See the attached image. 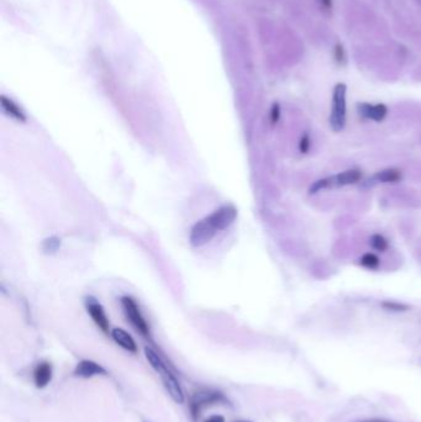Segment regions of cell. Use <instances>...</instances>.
<instances>
[{"instance_id":"6da1fadb","label":"cell","mask_w":421,"mask_h":422,"mask_svg":"<svg viewBox=\"0 0 421 422\" xmlns=\"http://www.w3.org/2000/svg\"><path fill=\"white\" fill-rule=\"evenodd\" d=\"M145 355L149 361L150 366H151L156 372L158 373V375L161 376L162 383H163L164 388L170 394V396L172 397V400L177 404H183L184 403V393H183V389L180 387L178 379L172 374L170 369H168L167 364L164 363V361L159 357V354L156 351H153L152 348L145 347Z\"/></svg>"},{"instance_id":"7a4b0ae2","label":"cell","mask_w":421,"mask_h":422,"mask_svg":"<svg viewBox=\"0 0 421 422\" xmlns=\"http://www.w3.org/2000/svg\"><path fill=\"white\" fill-rule=\"evenodd\" d=\"M346 123V86L339 83L333 89L332 113L330 116V125L333 131H341Z\"/></svg>"},{"instance_id":"3957f363","label":"cell","mask_w":421,"mask_h":422,"mask_svg":"<svg viewBox=\"0 0 421 422\" xmlns=\"http://www.w3.org/2000/svg\"><path fill=\"white\" fill-rule=\"evenodd\" d=\"M121 306L124 309V312L126 315V319L130 321V324L140 332L142 336L149 337L150 336V327L147 321L143 318L142 312H141L140 307H138L137 303L130 297H122L121 298Z\"/></svg>"},{"instance_id":"277c9868","label":"cell","mask_w":421,"mask_h":422,"mask_svg":"<svg viewBox=\"0 0 421 422\" xmlns=\"http://www.w3.org/2000/svg\"><path fill=\"white\" fill-rule=\"evenodd\" d=\"M216 234H218V230L215 228V226L209 221V219L205 218L198 221L192 227L189 242L193 247H201L214 239Z\"/></svg>"},{"instance_id":"5b68a950","label":"cell","mask_w":421,"mask_h":422,"mask_svg":"<svg viewBox=\"0 0 421 422\" xmlns=\"http://www.w3.org/2000/svg\"><path fill=\"white\" fill-rule=\"evenodd\" d=\"M225 402H226V399H225V396L220 391L203 389V390L194 393L193 396L191 397V410L193 412V415L197 417V416H199L201 409L205 408V406Z\"/></svg>"},{"instance_id":"8992f818","label":"cell","mask_w":421,"mask_h":422,"mask_svg":"<svg viewBox=\"0 0 421 422\" xmlns=\"http://www.w3.org/2000/svg\"><path fill=\"white\" fill-rule=\"evenodd\" d=\"M206 218L210 220V222L215 226V228L219 232L230 227L235 222L237 218V210L234 205H224V206L215 210L214 213L210 214Z\"/></svg>"},{"instance_id":"52a82bcc","label":"cell","mask_w":421,"mask_h":422,"mask_svg":"<svg viewBox=\"0 0 421 422\" xmlns=\"http://www.w3.org/2000/svg\"><path fill=\"white\" fill-rule=\"evenodd\" d=\"M84 305H86L87 311H88L92 320L94 321V324L104 333L109 332V319L105 313L103 305L94 297H87L86 300H84Z\"/></svg>"},{"instance_id":"ba28073f","label":"cell","mask_w":421,"mask_h":422,"mask_svg":"<svg viewBox=\"0 0 421 422\" xmlns=\"http://www.w3.org/2000/svg\"><path fill=\"white\" fill-rule=\"evenodd\" d=\"M73 374L76 376H80V378H92V376L95 375H107L108 372L100 364L95 363L93 361L84 360L77 364Z\"/></svg>"},{"instance_id":"9c48e42d","label":"cell","mask_w":421,"mask_h":422,"mask_svg":"<svg viewBox=\"0 0 421 422\" xmlns=\"http://www.w3.org/2000/svg\"><path fill=\"white\" fill-rule=\"evenodd\" d=\"M357 109H359V114L361 116L366 117V119H372L374 121H382L388 113L387 107L384 104L371 105L367 104V102H362V104H359Z\"/></svg>"},{"instance_id":"30bf717a","label":"cell","mask_w":421,"mask_h":422,"mask_svg":"<svg viewBox=\"0 0 421 422\" xmlns=\"http://www.w3.org/2000/svg\"><path fill=\"white\" fill-rule=\"evenodd\" d=\"M111 339L114 340V342L116 345H119L120 347H122L126 351L131 352V353H136L137 352V345L135 342V340L132 339V336L129 332H126L122 328L115 327L111 330Z\"/></svg>"},{"instance_id":"8fae6325","label":"cell","mask_w":421,"mask_h":422,"mask_svg":"<svg viewBox=\"0 0 421 422\" xmlns=\"http://www.w3.org/2000/svg\"><path fill=\"white\" fill-rule=\"evenodd\" d=\"M52 366L49 362H41L36 366L34 370V382L36 388L42 389L50 384V382L52 381Z\"/></svg>"},{"instance_id":"7c38bea8","label":"cell","mask_w":421,"mask_h":422,"mask_svg":"<svg viewBox=\"0 0 421 422\" xmlns=\"http://www.w3.org/2000/svg\"><path fill=\"white\" fill-rule=\"evenodd\" d=\"M362 178V173L359 170H348L342 172V173L338 174V176L330 178L331 179V185L336 186H344V185H350V184H354L357 182H360V179Z\"/></svg>"},{"instance_id":"4fadbf2b","label":"cell","mask_w":421,"mask_h":422,"mask_svg":"<svg viewBox=\"0 0 421 422\" xmlns=\"http://www.w3.org/2000/svg\"><path fill=\"white\" fill-rule=\"evenodd\" d=\"M2 108L7 115L13 117V119L21 122L26 121V116L25 114H24V111L21 110L13 100H10V99H8L7 96L4 95L2 96Z\"/></svg>"},{"instance_id":"5bb4252c","label":"cell","mask_w":421,"mask_h":422,"mask_svg":"<svg viewBox=\"0 0 421 422\" xmlns=\"http://www.w3.org/2000/svg\"><path fill=\"white\" fill-rule=\"evenodd\" d=\"M374 179L382 183H396L402 179V172L395 168H388L375 173Z\"/></svg>"},{"instance_id":"9a60e30c","label":"cell","mask_w":421,"mask_h":422,"mask_svg":"<svg viewBox=\"0 0 421 422\" xmlns=\"http://www.w3.org/2000/svg\"><path fill=\"white\" fill-rule=\"evenodd\" d=\"M369 243H371L372 248L378 252H386L388 248V241L380 234L373 235L371 240H369Z\"/></svg>"},{"instance_id":"2e32d148","label":"cell","mask_w":421,"mask_h":422,"mask_svg":"<svg viewBox=\"0 0 421 422\" xmlns=\"http://www.w3.org/2000/svg\"><path fill=\"white\" fill-rule=\"evenodd\" d=\"M361 264L363 267L369 268V269H375L380 266V258L373 253H366L362 258H361Z\"/></svg>"},{"instance_id":"e0dca14e","label":"cell","mask_w":421,"mask_h":422,"mask_svg":"<svg viewBox=\"0 0 421 422\" xmlns=\"http://www.w3.org/2000/svg\"><path fill=\"white\" fill-rule=\"evenodd\" d=\"M61 246V240L57 239V237H51V239H47L44 242V249L46 252H56L57 249Z\"/></svg>"},{"instance_id":"ac0fdd59","label":"cell","mask_w":421,"mask_h":422,"mask_svg":"<svg viewBox=\"0 0 421 422\" xmlns=\"http://www.w3.org/2000/svg\"><path fill=\"white\" fill-rule=\"evenodd\" d=\"M382 306L387 310H392V311H405V310H408L407 305L395 303V301H384V303H382Z\"/></svg>"},{"instance_id":"d6986e66","label":"cell","mask_w":421,"mask_h":422,"mask_svg":"<svg viewBox=\"0 0 421 422\" xmlns=\"http://www.w3.org/2000/svg\"><path fill=\"white\" fill-rule=\"evenodd\" d=\"M333 56H335L336 62H338L339 65H344L345 61H346V53H345V48L341 44H338L335 46Z\"/></svg>"},{"instance_id":"ffe728a7","label":"cell","mask_w":421,"mask_h":422,"mask_svg":"<svg viewBox=\"0 0 421 422\" xmlns=\"http://www.w3.org/2000/svg\"><path fill=\"white\" fill-rule=\"evenodd\" d=\"M309 149H310V138H309L308 134H304L299 143V150L302 153H308Z\"/></svg>"},{"instance_id":"44dd1931","label":"cell","mask_w":421,"mask_h":422,"mask_svg":"<svg viewBox=\"0 0 421 422\" xmlns=\"http://www.w3.org/2000/svg\"><path fill=\"white\" fill-rule=\"evenodd\" d=\"M279 115H281V109H279V105L275 104L272 107V110H270V121L272 123H276L278 121Z\"/></svg>"},{"instance_id":"7402d4cb","label":"cell","mask_w":421,"mask_h":422,"mask_svg":"<svg viewBox=\"0 0 421 422\" xmlns=\"http://www.w3.org/2000/svg\"><path fill=\"white\" fill-rule=\"evenodd\" d=\"M205 422H225V418L220 415H214V416H210L207 420H205Z\"/></svg>"},{"instance_id":"603a6c76","label":"cell","mask_w":421,"mask_h":422,"mask_svg":"<svg viewBox=\"0 0 421 422\" xmlns=\"http://www.w3.org/2000/svg\"><path fill=\"white\" fill-rule=\"evenodd\" d=\"M319 2H320L321 7L326 10H330L332 8V0H319Z\"/></svg>"},{"instance_id":"cb8c5ba5","label":"cell","mask_w":421,"mask_h":422,"mask_svg":"<svg viewBox=\"0 0 421 422\" xmlns=\"http://www.w3.org/2000/svg\"><path fill=\"white\" fill-rule=\"evenodd\" d=\"M235 422H252V421H235Z\"/></svg>"},{"instance_id":"d4e9b609","label":"cell","mask_w":421,"mask_h":422,"mask_svg":"<svg viewBox=\"0 0 421 422\" xmlns=\"http://www.w3.org/2000/svg\"><path fill=\"white\" fill-rule=\"evenodd\" d=\"M368 422H384V421H368Z\"/></svg>"}]
</instances>
